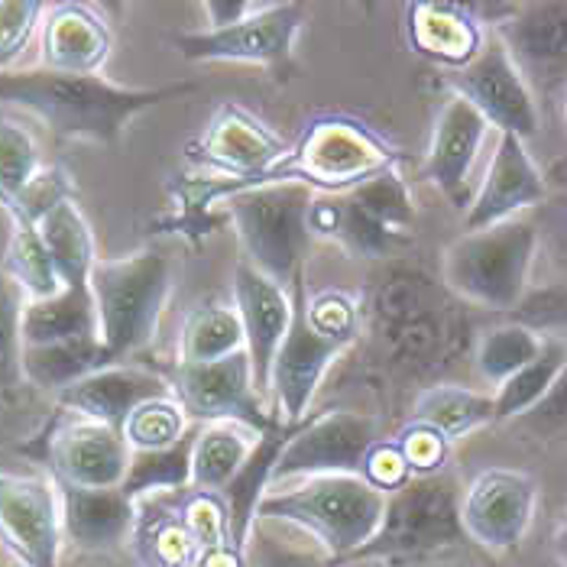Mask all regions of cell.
<instances>
[{"label": "cell", "mask_w": 567, "mask_h": 567, "mask_svg": "<svg viewBox=\"0 0 567 567\" xmlns=\"http://www.w3.org/2000/svg\"><path fill=\"white\" fill-rule=\"evenodd\" d=\"M496 40L513 55L535 101L567 94V0L513 3Z\"/></svg>", "instance_id": "5bb4252c"}, {"label": "cell", "mask_w": 567, "mask_h": 567, "mask_svg": "<svg viewBox=\"0 0 567 567\" xmlns=\"http://www.w3.org/2000/svg\"><path fill=\"white\" fill-rule=\"evenodd\" d=\"M538 254V224L513 218L457 237L441 257V282L457 299L489 311H513L528 299Z\"/></svg>", "instance_id": "277c9868"}, {"label": "cell", "mask_w": 567, "mask_h": 567, "mask_svg": "<svg viewBox=\"0 0 567 567\" xmlns=\"http://www.w3.org/2000/svg\"><path fill=\"white\" fill-rule=\"evenodd\" d=\"M415 224V205L399 169L344 195H315L308 208L311 237L334 240L350 257L380 260L395 250Z\"/></svg>", "instance_id": "ba28073f"}, {"label": "cell", "mask_w": 567, "mask_h": 567, "mask_svg": "<svg viewBox=\"0 0 567 567\" xmlns=\"http://www.w3.org/2000/svg\"><path fill=\"white\" fill-rule=\"evenodd\" d=\"M545 198H548V178L538 173L535 159L525 150V140L503 133L481 188L471 208L464 212V227L471 234V230L519 218L523 212L542 205Z\"/></svg>", "instance_id": "ffe728a7"}, {"label": "cell", "mask_w": 567, "mask_h": 567, "mask_svg": "<svg viewBox=\"0 0 567 567\" xmlns=\"http://www.w3.org/2000/svg\"><path fill=\"white\" fill-rule=\"evenodd\" d=\"M565 124H567V94H565Z\"/></svg>", "instance_id": "f907efd6"}, {"label": "cell", "mask_w": 567, "mask_h": 567, "mask_svg": "<svg viewBox=\"0 0 567 567\" xmlns=\"http://www.w3.org/2000/svg\"><path fill=\"white\" fill-rule=\"evenodd\" d=\"M45 10L49 7L40 0H0V72H7L30 45L33 33L43 27Z\"/></svg>", "instance_id": "60d3db41"}, {"label": "cell", "mask_w": 567, "mask_h": 567, "mask_svg": "<svg viewBox=\"0 0 567 567\" xmlns=\"http://www.w3.org/2000/svg\"><path fill=\"white\" fill-rule=\"evenodd\" d=\"M393 441L395 447L402 451V457H405L412 477H429V474H441V471H444L451 441H444L435 429L419 425V422H409Z\"/></svg>", "instance_id": "7bdbcfd3"}, {"label": "cell", "mask_w": 567, "mask_h": 567, "mask_svg": "<svg viewBox=\"0 0 567 567\" xmlns=\"http://www.w3.org/2000/svg\"><path fill=\"white\" fill-rule=\"evenodd\" d=\"M377 567H383V565H377Z\"/></svg>", "instance_id": "816d5d0a"}, {"label": "cell", "mask_w": 567, "mask_h": 567, "mask_svg": "<svg viewBox=\"0 0 567 567\" xmlns=\"http://www.w3.org/2000/svg\"><path fill=\"white\" fill-rule=\"evenodd\" d=\"M20 367L30 386L59 395L91 373L114 367V357L101 344V338H72V341H55V344H40V348H23Z\"/></svg>", "instance_id": "83f0119b"}, {"label": "cell", "mask_w": 567, "mask_h": 567, "mask_svg": "<svg viewBox=\"0 0 567 567\" xmlns=\"http://www.w3.org/2000/svg\"><path fill=\"white\" fill-rule=\"evenodd\" d=\"M59 486L62 506V535L82 551H111L124 545L136 528V503L114 489H87V486Z\"/></svg>", "instance_id": "d4e9b609"}, {"label": "cell", "mask_w": 567, "mask_h": 567, "mask_svg": "<svg viewBox=\"0 0 567 567\" xmlns=\"http://www.w3.org/2000/svg\"><path fill=\"white\" fill-rule=\"evenodd\" d=\"M289 146L292 143L286 136H279L272 127H266L257 114H250L237 104H224L215 114V121L208 124L205 136L198 140V156L208 166L230 173L234 182H227L215 195H202V202L234 195L237 188L254 182L269 166H276L289 153Z\"/></svg>", "instance_id": "d6986e66"}, {"label": "cell", "mask_w": 567, "mask_h": 567, "mask_svg": "<svg viewBox=\"0 0 567 567\" xmlns=\"http://www.w3.org/2000/svg\"><path fill=\"white\" fill-rule=\"evenodd\" d=\"M386 493L353 474L306 477L292 489L266 493L254 523H289L315 535L338 561H350L383 523Z\"/></svg>", "instance_id": "3957f363"}, {"label": "cell", "mask_w": 567, "mask_h": 567, "mask_svg": "<svg viewBox=\"0 0 567 567\" xmlns=\"http://www.w3.org/2000/svg\"><path fill=\"white\" fill-rule=\"evenodd\" d=\"M373 321L386 350L402 367L425 370L457 350L461 321L435 282L422 276L386 279L373 299Z\"/></svg>", "instance_id": "9c48e42d"}, {"label": "cell", "mask_w": 567, "mask_h": 567, "mask_svg": "<svg viewBox=\"0 0 567 567\" xmlns=\"http://www.w3.org/2000/svg\"><path fill=\"white\" fill-rule=\"evenodd\" d=\"M234 308L244 324L247 357L254 367L257 390H269V370L292 328V289L279 286L254 262H240L234 272Z\"/></svg>", "instance_id": "44dd1931"}, {"label": "cell", "mask_w": 567, "mask_h": 567, "mask_svg": "<svg viewBox=\"0 0 567 567\" xmlns=\"http://www.w3.org/2000/svg\"><path fill=\"white\" fill-rule=\"evenodd\" d=\"M72 338H101L97 334V308L91 289H62L40 302L23 308V348H40Z\"/></svg>", "instance_id": "4dcf8cb0"}, {"label": "cell", "mask_w": 567, "mask_h": 567, "mask_svg": "<svg viewBox=\"0 0 567 567\" xmlns=\"http://www.w3.org/2000/svg\"><path fill=\"white\" fill-rule=\"evenodd\" d=\"M0 545L23 567H59V486L43 477L0 471Z\"/></svg>", "instance_id": "e0dca14e"}, {"label": "cell", "mask_w": 567, "mask_h": 567, "mask_svg": "<svg viewBox=\"0 0 567 567\" xmlns=\"http://www.w3.org/2000/svg\"><path fill=\"white\" fill-rule=\"evenodd\" d=\"M173 292V262L159 250H140L117 260H97L91 269V299L97 308V334L114 363L146 348Z\"/></svg>", "instance_id": "5b68a950"}, {"label": "cell", "mask_w": 567, "mask_h": 567, "mask_svg": "<svg viewBox=\"0 0 567 567\" xmlns=\"http://www.w3.org/2000/svg\"><path fill=\"white\" fill-rule=\"evenodd\" d=\"M195 432L182 437L173 447H159V451H133L131 471L124 477V493L133 503L140 496H159V493H185L192 489V444Z\"/></svg>", "instance_id": "d6a6232c"}, {"label": "cell", "mask_w": 567, "mask_h": 567, "mask_svg": "<svg viewBox=\"0 0 567 567\" xmlns=\"http://www.w3.org/2000/svg\"><path fill=\"white\" fill-rule=\"evenodd\" d=\"M131 457V444L117 429L72 412L52 429L45 441V461L55 474V483H69V486H87V489L124 486Z\"/></svg>", "instance_id": "ac0fdd59"}, {"label": "cell", "mask_w": 567, "mask_h": 567, "mask_svg": "<svg viewBox=\"0 0 567 567\" xmlns=\"http://www.w3.org/2000/svg\"><path fill=\"white\" fill-rule=\"evenodd\" d=\"M72 198H75V188H72L69 173L59 169V166H43L40 175L27 185V192L20 195L17 208H13L7 218L40 224L49 212H55L59 205H65V202H72Z\"/></svg>", "instance_id": "b9f144b4"}, {"label": "cell", "mask_w": 567, "mask_h": 567, "mask_svg": "<svg viewBox=\"0 0 567 567\" xmlns=\"http://www.w3.org/2000/svg\"><path fill=\"white\" fill-rule=\"evenodd\" d=\"M23 289L0 269V390H10L23 380Z\"/></svg>", "instance_id": "ab89813d"}, {"label": "cell", "mask_w": 567, "mask_h": 567, "mask_svg": "<svg viewBox=\"0 0 567 567\" xmlns=\"http://www.w3.org/2000/svg\"><path fill=\"white\" fill-rule=\"evenodd\" d=\"M114 37L87 3H55L43 17V69L62 75H97Z\"/></svg>", "instance_id": "cb8c5ba5"}, {"label": "cell", "mask_w": 567, "mask_h": 567, "mask_svg": "<svg viewBox=\"0 0 567 567\" xmlns=\"http://www.w3.org/2000/svg\"><path fill=\"white\" fill-rule=\"evenodd\" d=\"M377 422L353 409H334L308 425H296L286 441L272 483L289 477H331V474H353L363 477L367 454L377 444Z\"/></svg>", "instance_id": "4fadbf2b"}, {"label": "cell", "mask_w": 567, "mask_h": 567, "mask_svg": "<svg viewBox=\"0 0 567 567\" xmlns=\"http://www.w3.org/2000/svg\"><path fill=\"white\" fill-rule=\"evenodd\" d=\"M412 422L435 429L444 441H457V437L471 435L483 425L496 422V399L471 386H457V383H437L422 390L415 405H412Z\"/></svg>", "instance_id": "f1b7e54d"}, {"label": "cell", "mask_w": 567, "mask_h": 567, "mask_svg": "<svg viewBox=\"0 0 567 567\" xmlns=\"http://www.w3.org/2000/svg\"><path fill=\"white\" fill-rule=\"evenodd\" d=\"M195 82L163 87L114 85L101 75H62L49 69L0 72V104H13L62 140L117 146L133 117L195 91Z\"/></svg>", "instance_id": "6da1fadb"}, {"label": "cell", "mask_w": 567, "mask_h": 567, "mask_svg": "<svg viewBox=\"0 0 567 567\" xmlns=\"http://www.w3.org/2000/svg\"><path fill=\"white\" fill-rule=\"evenodd\" d=\"M538 483L525 471L489 467L461 496L464 535L486 551H513L532 528Z\"/></svg>", "instance_id": "2e32d148"}, {"label": "cell", "mask_w": 567, "mask_h": 567, "mask_svg": "<svg viewBox=\"0 0 567 567\" xmlns=\"http://www.w3.org/2000/svg\"><path fill=\"white\" fill-rule=\"evenodd\" d=\"M486 131H489V124L457 94L437 114L435 131L429 140V153H425V178L447 202H454V208L467 212L474 202L471 173H474Z\"/></svg>", "instance_id": "7402d4cb"}, {"label": "cell", "mask_w": 567, "mask_h": 567, "mask_svg": "<svg viewBox=\"0 0 567 567\" xmlns=\"http://www.w3.org/2000/svg\"><path fill=\"white\" fill-rule=\"evenodd\" d=\"M260 437V432L234 422L198 425L192 444V489L224 493L254 454Z\"/></svg>", "instance_id": "4316f807"}, {"label": "cell", "mask_w": 567, "mask_h": 567, "mask_svg": "<svg viewBox=\"0 0 567 567\" xmlns=\"http://www.w3.org/2000/svg\"><path fill=\"white\" fill-rule=\"evenodd\" d=\"M192 432V422L175 395H159L133 409V415L124 422L121 435L127 437L131 451H159L173 447Z\"/></svg>", "instance_id": "74e56055"}, {"label": "cell", "mask_w": 567, "mask_h": 567, "mask_svg": "<svg viewBox=\"0 0 567 567\" xmlns=\"http://www.w3.org/2000/svg\"><path fill=\"white\" fill-rule=\"evenodd\" d=\"M306 27L302 3H260L247 20L227 30H202L175 37V49L188 62H250L282 65Z\"/></svg>", "instance_id": "9a60e30c"}, {"label": "cell", "mask_w": 567, "mask_h": 567, "mask_svg": "<svg viewBox=\"0 0 567 567\" xmlns=\"http://www.w3.org/2000/svg\"><path fill=\"white\" fill-rule=\"evenodd\" d=\"M40 169L43 159L33 136L17 124L0 121V208L7 215L17 208L20 195L40 175Z\"/></svg>", "instance_id": "f35d334b"}, {"label": "cell", "mask_w": 567, "mask_h": 567, "mask_svg": "<svg viewBox=\"0 0 567 567\" xmlns=\"http://www.w3.org/2000/svg\"><path fill=\"white\" fill-rule=\"evenodd\" d=\"M525 425L535 429L538 435H558V432H567V363L565 370L558 373L555 386L548 390V395L523 415Z\"/></svg>", "instance_id": "bcb514c9"}, {"label": "cell", "mask_w": 567, "mask_h": 567, "mask_svg": "<svg viewBox=\"0 0 567 567\" xmlns=\"http://www.w3.org/2000/svg\"><path fill=\"white\" fill-rule=\"evenodd\" d=\"M565 363L567 341H561V338H545L542 353L493 393V399H496V422H509V419L528 415L548 395V390L555 386V380L565 370Z\"/></svg>", "instance_id": "e575fe53"}, {"label": "cell", "mask_w": 567, "mask_h": 567, "mask_svg": "<svg viewBox=\"0 0 567 567\" xmlns=\"http://www.w3.org/2000/svg\"><path fill=\"white\" fill-rule=\"evenodd\" d=\"M551 551H555V558L561 561V567H567V513L561 525H558V532H555V538H551Z\"/></svg>", "instance_id": "681fc988"}, {"label": "cell", "mask_w": 567, "mask_h": 567, "mask_svg": "<svg viewBox=\"0 0 567 567\" xmlns=\"http://www.w3.org/2000/svg\"><path fill=\"white\" fill-rule=\"evenodd\" d=\"M7 276L23 289L27 302H40L62 292V276L45 250L40 227L30 220L10 218V244H7Z\"/></svg>", "instance_id": "836d02e7"}, {"label": "cell", "mask_w": 567, "mask_h": 567, "mask_svg": "<svg viewBox=\"0 0 567 567\" xmlns=\"http://www.w3.org/2000/svg\"><path fill=\"white\" fill-rule=\"evenodd\" d=\"M363 481H370L383 493H393L402 483L412 481V471H409L402 451L395 447V441L373 444V451L367 454V464H363Z\"/></svg>", "instance_id": "f6af8a7d"}, {"label": "cell", "mask_w": 567, "mask_h": 567, "mask_svg": "<svg viewBox=\"0 0 567 567\" xmlns=\"http://www.w3.org/2000/svg\"><path fill=\"white\" fill-rule=\"evenodd\" d=\"M254 10H260V3H254V0H205L202 3V13L208 20L205 30H227V27L247 20Z\"/></svg>", "instance_id": "7dc6e473"}, {"label": "cell", "mask_w": 567, "mask_h": 567, "mask_svg": "<svg viewBox=\"0 0 567 567\" xmlns=\"http://www.w3.org/2000/svg\"><path fill=\"white\" fill-rule=\"evenodd\" d=\"M461 496L464 489L447 471L402 483L399 489L386 493V509L377 535L350 561L395 565L457 548L467 542L461 523Z\"/></svg>", "instance_id": "8992f818"}, {"label": "cell", "mask_w": 567, "mask_h": 567, "mask_svg": "<svg viewBox=\"0 0 567 567\" xmlns=\"http://www.w3.org/2000/svg\"><path fill=\"white\" fill-rule=\"evenodd\" d=\"M390 567H474L457 558H444V555H432V558H419V561H395Z\"/></svg>", "instance_id": "c3c4849f"}, {"label": "cell", "mask_w": 567, "mask_h": 567, "mask_svg": "<svg viewBox=\"0 0 567 567\" xmlns=\"http://www.w3.org/2000/svg\"><path fill=\"white\" fill-rule=\"evenodd\" d=\"M545 348V338L528 324H499L483 331L474 348V367L489 386H503Z\"/></svg>", "instance_id": "d590c367"}, {"label": "cell", "mask_w": 567, "mask_h": 567, "mask_svg": "<svg viewBox=\"0 0 567 567\" xmlns=\"http://www.w3.org/2000/svg\"><path fill=\"white\" fill-rule=\"evenodd\" d=\"M159 395H173V383H166L159 373H150L143 367L114 363V367H104L85 380H79L75 386L62 390L55 399L65 412L121 432L124 422L133 415V409H140L143 402L159 399Z\"/></svg>", "instance_id": "603a6c76"}, {"label": "cell", "mask_w": 567, "mask_h": 567, "mask_svg": "<svg viewBox=\"0 0 567 567\" xmlns=\"http://www.w3.org/2000/svg\"><path fill=\"white\" fill-rule=\"evenodd\" d=\"M306 276L292 286V328L269 370V393L276 395V412L282 425L296 429L308 412L318 386L338 357H344L353 344L350 338L324 328L308 315Z\"/></svg>", "instance_id": "30bf717a"}, {"label": "cell", "mask_w": 567, "mask_h": 567, "mask_svg": "<svg viewBox=\"0 0 567 567\" xmlns=\"http://www.w3.org/2000/svg\"><path fill=\"white\" fill-rule=\"evenodd\" d=\"M224 202L244 244L247 262H254L279 286L292 289L306 276L302 262L308 244L315 240L308 227L315 192L299 182H279L234 192Z\"/></svg>", "instance_id": "52a82bcc"}, {"label": "cell", "mask_w": 567, "mask_h": 567, "mask_svg": "<svg viewBox=\"0 0 567 567\" xmlns=\"http://www.w3.org/2000/svg\"><path fill=\"white\" fill-rule=\"evenodd\" d=\"M37 227H40V237H43L49 257L62 276V286L91 289V269L97 266L101 257L94 247L91 224L82 215V208L75 205V198L59 205L55 212H49Z\"/></svg>", "instance_id": "f546056e"}, {"label": "cell", "mask_w": 567, "mask_h": 567, "mask_svg": "<svg viewBox=\"0 0 567 567\" xmlns=\"http://www.w3.org/2000/svg\"><path fill=\"white\" fill-rule=\"evenodd\" d=\"M247 350L244 324L234 306H198L178 334V363H215Z\"/></svg>", "instance_id": "1f68e13d"}, {"label": "cell", "mask_w": 567, "mask_h": 567, "mask_svg": "<svg viewBox=\"0 0 567 567\" xmlns=\"http://www.w3.org/2000/svg\"><path fill=\"white\" fill-rule=\"evenodd\" d=\"M399 150L370 124L348 114H321L308 121L289 153L244 188L299 182L315 195H344L399 166ZM237 188V192H244Z\"/></svg>", "instance_id": "7a4b0ae2"}, {"label": "cell", "mask_w": 567, "mask_h": 567, "mask_svg": "<svg viewBox=\"0 0 567 567\" xmlns=\"http://www.w3.org/2000/svg\"><path fill=\"white\" fill-rule=\"evenodd\" d=\"M244 565L247 567H331L324 558H315L311 551L292 548L269 535L262 523H254L247 545H244Z\"/></svg>", "instance_id": "ee69618b"}, {"label": "cell", "mask_w": 567, "mask_h": 567, "mask_svg": "<svg viewBox=\"0 0 567 567\" xmlns=\"http://www.w3.org/2000/svg\"><path fill=\"white\" fill-rule=\"evenodd\" d=\"M133 542L146 567H198L202 561V548L182 519V506L159 509L156 519H140L136 513Z\"/></svg>", "instance_id": "8d00e7d4"}, {"label": "cell", "mask_w": 567, "mask_h": 567, "mask_svg": "<svg viewBox=\"0 0 567 567\" xmlns=\"http://www.w3.org/2000/svg\"><path fill=\"white\" fill-rule=\"evenodd\" d=\"M173 395L185 409L188 422L198 425L234 422L260 435L279 429L276 415L266 412L247 350L215 363H178L173 377Z\"/></svg>", "instance_id": "8fae6325"}, {"label": "cell", "mask_w": 567, "mask_h": 567, "mask_svg": "<svg viewBox=\"0 0 567 567\" xmlns=\"http://www.w3.org/2000/svg\"><path fill=\"white\" fill-rule=\"evenodd\" d=\"M447 85L457 97H464L489 127H496L499 136L509 133L519 140H532L542 127L538 101L532 87L525 85L513 55L496 37L486 40L477 59H471L467 65L447 69Z\"/></svg>", "instance_id": "7c38bea8"}, {"label": "cell", "mask_w": 567, "mask_h": 567, "mask_svg": "<svg viewBox=\"0 0 567 567\" xmlns=\"http://www.w3.org/2000/svg\"><path fill=\"white\" fill-rule=\"evenodd\" d=\"M483 20L467 3H409V45L437 65L461 69L483 49Z\"/></svg>", "instance_id": "484cf974"}]
</instances>
